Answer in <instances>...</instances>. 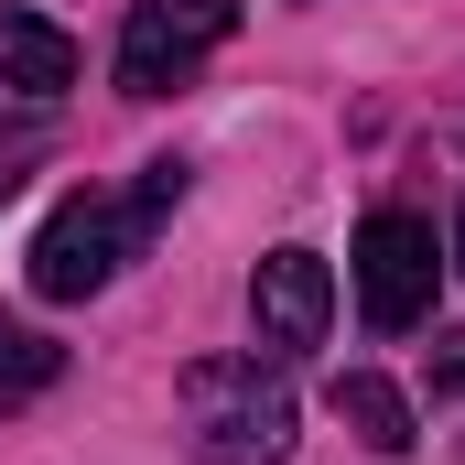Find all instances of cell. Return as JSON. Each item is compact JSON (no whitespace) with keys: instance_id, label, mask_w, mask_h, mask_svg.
I'll return each mask as SVG.
<instances>
[{"instance_id":"6da1fadb","label":"cell","mask_w":465,"mask_h":465,"mask_svg":"<svg viewBox=\"0 0 465 465\" xmlns=\"http://www.w3.org/2000/svg\"><path fill=\"white\" fill-rule=\"evenodd\" d=\"M173 206H184V163H141L130 195H65L33 228V249H22V282L44 303H87V292L119 282V260H141V238L163 228Z\"/></svg>"},{"instance_id":"7a4b0ae2","label":"cell","mask_w":465,"mask_h":465,"mask_svg":"<svg viewBox=\"0 0 465 465\" xmlns=\"http://www.w3.org/2000/svg\"><path fill=\"white\" fill-rule=\"evenodd\" d=\"M195 465H282L292 455V379L271 357H195L173 379Z\"/></svg>"},{"instance_id":"3957f363","label":"cell","mask_w":465,"mask_h":465,"mask_svg":"<svg viewBox=\"0 0 465 465\" xmlns=\"http://www.w3.org/2000/svg\"><path fill=\"white\" fill-rule=\"evenodd\" d=\"M357 314L379 325V336H411L422 314H433V282H444V249H433V217H411V206H379L368 228H357Z\"/></svg>"},{"instance_id":"277c9868","label":"cell","mask_w":465,"mask_h":465,"mask_svg":"<svg viewBox=\"0 0 465 465\" xmlns=\"http://www.w3.org/2000/svg\"><path fill=\"white\" fill-rule=\"evenodd\" d=\"M228 33H238V0H130V22H119V87L130 98H173Z\"/></svg>"},{"instance_id":"5b68a950","label":"cell","mask_w":465,"mask_h":465,"mask_svg":"<svg viewBox=\"0 0 465 465\" xmlns=\"http://www.w3.org/2000/svg\"><path fill=\"white\" fill-rule=\"evenodd\" d=\"M249 314H260V347L271 357H314L325 325H336V271L314 249H271L249 271Z\"/></svg>"},{"instance_id":"8992f818","label":"cell","mask_w":465,"mask_h":465,"mask_svg":"<svg viewBox=\"0 0 465 465\" xmlns=\"http://www.w3.org/2000/svg\"><path fill=\"white\" fill-rule=\"evenodd\" d=\"M0 87H22V98H65V87H76V44H65L44 11H0Z\"/></svg>"},{"instance_id":"52a82bcc","label":"cell","mask_w":465,"mask_h":465,"mask_svg":"<svg viewBox=\"0 0 465 465\" xmlns=\"http://www.w3.org/2000/svg\"><path fill=\"white\" fill-rule=\"evenodd\" d=\"M325 401H336V422H347L368 455H411V401H401V390H390L379 368H347V379H336Z\"/></svg>"},{"instance_id":"ba28073f","label":"cell","mask_w":465,"mask_h":465,"mask_svg":"<svg viewBox=\"0 0 465 465\" xmlns=\"http://www.w3.org/2000/svg\"><path fill=\"white\" fill-rule=\"evenodd\" d=\"M65 379V347L44 336V325H11L0 314V411H22V401H44Z\"/></svg>"},{"instance_id":"9c48e42d","label":"cell","mask_w":465,"mask_h":465,"mask_svg":"<svg viewBox=\"0 0 465 465\" xmlns=\"http://www.w3.org/2000/svg\"><path fill=\"white\" fill-rule=\"evenodd\" d=\"M33 152V119H0V195H11V163Z\"/></svg>"},{"instance_id":"30bf717a","label":"cell","mask_w":465,"mask_h":465,"mask_svg":"<svg viewBox=\"0 0 465 465\" xmlns=\"http://www.w3.org/2000/svg\"><path fill=\"white\" fill-rule=\"evenodd\" d=\"M433 390H465V336H444V357H433Z\"/></svg>"},{"instance_id":"8fae6325","label":"cell","mask_w":465,"mask_h":465,"mask_svg":"<svg viewBox=\"0 0 465 465\" xmlns=\"http://www.w3.org/2000/svg\"><path fill=\"white\" fill-rule=\"evenodd\" d=\"M455 260H465V228H455Z\"/></svg>"}]
</instances>
